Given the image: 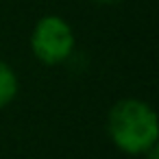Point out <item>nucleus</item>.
I'll return each mask as SVG.
<instances>
[{"label":"nucleus","instance_id":"obj_4","mask_svg":"<svg viewBox=\"0 0 159 159\" xmlns=\"http://www.w3.org/2000/svg\"><path fill=\"white\" fill-rule=\"evenodd\" d=\"M98 5H116V2H122V0H94Z\"/></svg>","mask_w":159,"mask_h":159},{"label":"nucleus","instance_id":"obj_3","mask_svg":"<svg viewBox=\"0 0 159 159\" xmlns=\"http://www.w3.org/2000/svg\"><path fill=\"white\" fill-rule=\"evenodd\" d=\"M18 92H20V79L16 70L9 63L0 61V109L9 107L16 100Z\"/></svg>","mask_w":159,"mask_h":159},{"label":"nucleus","instance_id":"obj_1","mask_svg":"<svg viewBox=\"0 0 159 159\" xmlns=\"http://www.w3.org/2000/svg\"><path fill=\"white\" fill-rule=\"evenodd\" d=\"M107 133L113 146L124 155H146L159 139L157 113L146 100L122 98L109 109Z\"/></svg>","mask_w":159,"mask_h":159},{"label":"nucleus","instance_id":"obj_2","mask_svg":"<svg viewBox=\"0 0 159 159\" xmlns=\"http://www.w3.org/2000/svg\"><path fill=\"white\" fill-rule=\"evenodd\" d=\"M74 29L61 16H44L31 33V52L46 66H59L74 52Z\"/></svg>","mask_w":159,"mask_h":159}]
</instances>
